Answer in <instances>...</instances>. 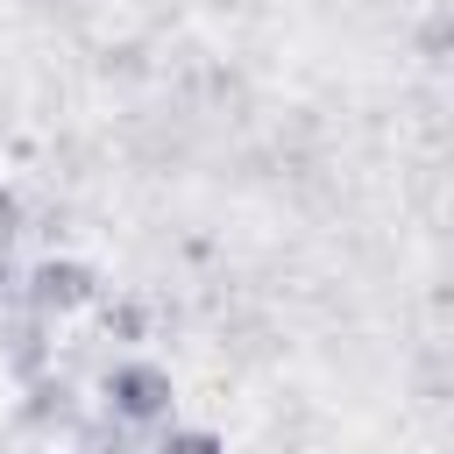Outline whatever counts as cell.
Returning a JSON list of instances; mask_svg holds the SVG:
<instances>
[{
    "label": "cell",
    "mask_w": 454,
    "mask_h": 454,
    "mask_svg": "<svg viewBox=\"0 0 454 454\" xmlns=\"http://www.w3.org/2000/svg\"><path fill=\"white\" fill-rule=\"evenodd\" d=\"M106 404H114L121 419H163L177 397H170V376H163V369H149V362H114V369H106Z\"/></svg>",
    "instance_id": "cell-1"
},
{
    "label": "cell",
    "mask_w": 454,
    "mask_h": 454,
    "mask_svg": "<svg viewBox=\"0 0 454 454\" xmlns=\"http://www.w3.org/2000/svg\"><path fill=\"white\" fill-rule=\"evenodd\" d=\"M92 298V277L78 262H35L28 270V305L35 312H78Z\"/></svg>",
    "instance_id": "cell-2"
}]
</instances>
